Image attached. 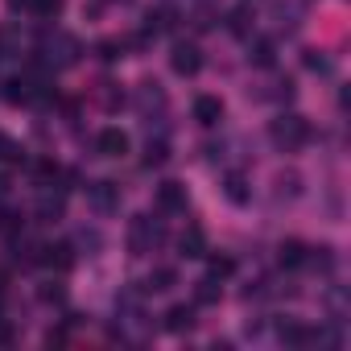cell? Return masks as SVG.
<instances>
[{
    "label": "cell",
    "instance_id": "obj_1",
    "mask_svg": "<svg viewBox=\"0 0 351 351\" xmlns=\"http://www.w3.org/2000/svg\"><path fill=\"white\" fill-rule=\"evenodd\" d=\"M79 54H83V46H79L75 34H66V29H46L42 42H38V50H34V66L46 71V75H54V71L75 66Z\"/></svg>",
    "mask_w": 351,
    "mask_h": 351
},
{
    "label": "cell",
    "instance_id": "obj_2",
    "mask_svg": "<svg viewBox=\"0 0 351 351\" xmlns=\"http://www.w3.org/2000/svg\"><path fill=\"white\" fill-rule=\"evenodd\" d=\"M165 244V219H153V215H136L128 223V252L132 256H149Z\"/></svg>",
    "mask_w": 351,
    "mask_h": 351
},
{
    "label": "cell",
    "instance_id": "obj_3",
    "mask_svg": "<svg viewBox=\"0 0 351 351\" xmlns=\"http://www.w3.org/2000/svg\"><path fill=\"white\" fill-rule=\"evenodd\" d=\"M269 141H273L281 153H298V149L310 141V124H306V116H298V112L277 116V120L269 124Z\"/></svg>",
    "mask_w": 351,
    "mask_h": 351
},
{
    "label": "cell",
    "instance_id": "obj_4",
    "mask_svg": "<svg viewBox=\"0 0 351 351\" xmlns=\"http://www.w3.org/2000/svg\"><path fill=\"white\" fill-rule=\"evenodd\" d=\"M153 207H157V215H186L191 195H186L182 182H161L157 195H153Z\"/></svg>",
    "mask_w": 351,
    "mask_h": 351
},
{
    "label": "cell",
    "instance_id": "obj_5",
    "mask_svg": "<svg viewBox=\"0 0 351 351\" xmlns=\"http://www.w3.org/2000/svg\"><path fill=\"white\" fill-rule=\"evenodd\" d=\"M169 66H173V75L195 79V75L203 71V50H199L195 42H173V50H169Z\"/></svg>",
    "mask_w": 351,
    "mask_h": 351
},
{
    "label": "cell",
    "instance_id": "obj_6",
    "mask_svg": "<svg viewBox=\"0 0 351 351\" xmlns=\"http://www.w3.org/2000/svg\"><path fill=\"white\" fill-rule=\"evenodd\" d=\"M87 207L95 211V215H116L120 211V186L116 182H91L87 186Z\"/></svg>",
    "mask_w": 351,
    "mask_h": 351
},
{
    "label": "cell",
    "instance_id": "obj_7",
    "mask_svg": "<svg viewBox=\"0 0 351 351\" xmlns=\"http://www.w3.org/2000/svg\"><path fill=\"white\" fill-rule=\"evenodd\" d=\"M132 99H136V112H141L145 120H153V112H157V116L165 112V91H161V83H153V79H145Z\"/></svg>",
    "mask_w": 351,
    "mask_h": 351
},
{
    "label": "cell",
    "instance_id": "obj_8",
    "mask_svg": "<svg viewBox=\"0 0 351 351\" xmlns=\"http://www.w3.org/2000/svg\"><path fill=\"white\" fill-rule=\"evenodd\" d=\"M277 339H281L285 347H314V343H318V330L306 326V322H298V318H281Z\"/></svg>",
    "mask_w": 351,
    "mask_h": 351
},
{
    "label": "cell",
    "instance_id": "obj_9",
    "mask_svg": "<svg viewBox=\"0 0 351 351\" xmlns=\"http://www.w3.org/2000/svg\"><path fill=\"white\" fill-rule=\"evenodd\" d=\"M95 153H99V157H112V161L124 157V153H128V132H124V128H99V132H95Z\"/></svg>",
    "mask_w": 351,
    "mask_h": 351
},
{
    "label": "cell",
    "instance_id": "obj_10",
    "mask_svg": "<svg viewBox=\"0 0 351 351\" xmlns=\"http://www.w3.org/2000/svg\"><path fill=\"white\" fill-rule=\"evenodd\" d=\"M195 120H199L203 128H215V124L223 120V99H219V95H199V99H195Z\"/></svg>",
    "mask_w": 351,
    "mask_h": 351
},
{
    "label": "cell",
    "instance_id": "obj_11",
    "mask_svg": "<svg viewBox=\"0 0 351 351\" xmlns=\"http://www.w3.org/2000/svg\"><path fill=\"white\" fill-rule=\"evenodd\" d=\"M223 199L228 203H236V207H244L248 199H252V186H248V178H244V173H228V178H223Z\"/></svg>",
    "mask_w": 351,
    "mask_h": 351
},
{
    "label": "cell",
    "instance_id": "obj_12",
    "mask_svg": "<svg viewBox=\"0 0 351 351\" xmlns=\"http://www.w3.org/2000/svg\"><path fill=\"white\" fill-rule=\"evenodd\" d=\"M46 195L38 199V223H54V219H62V211H66V199L62 195H50V186H42Z\"/></svg>",
    "mask_w": 351,
    "mask_h": 351
},
{
    "label": "cell",
    "instance_id": "obj_13",
    "mask_svg": "<svg viewBox=\"0 0 351 351\" xmlns=\"http://www.w3.org/2000/svg\"><path fill=\"white\" fill-rule=\"evenodd\" d=\"M42 265H50V269H71V265H75V244H42Z\"/></svg>",
    "mask_w": 351,
    "mask_h": 351
},
{
    "label": "cell",
    "instance_id": "obj_14",
    "mask_svg": "<svg viewBox=\"0 0 351 351\" xmlns=\"http://www.w3.org/2000/svg\"><path fill=\"white\" fill-rule=\"evenodd\" d=\"M173 285H178V273H173V269H153L141 281V293H169Z\"/></svg>",
    "mask_w": 351,
    "mask_h": 351
},
{
    "label": "cell",
    "instance_id": "obj_15",
    "mask_svg": "<svg viewBox=\"0 0 351 351\" xmlns=\"http://www.w3.org/2000/svg\"><path fill=\"white\" fill-rule=\"evenodd\" d=\"M195 326V306H169L165 310V330H191Z\"/></svg>",
    "mask_w": 351,
    "mask_h": 351
},
{
    "label": "cell",
    "instance_id": "obj_16",
    "mask_svg": "<svg viewBox=\"0 0 351 351\" xmlns=\"http://www.w3.org/2000/svg\"><path fill=\"white\" fill-rule=\"evenodd\" d=\"M248 62H252V66H261V71H269V66L277 62V46H273L269 38L252 42V46H248Z\"/></svg>",
    "mask_w": 351,
    "mask_h": 351
},
{
    "label": "cell",
    "instance_id": "obj_17",
    "mask_svg": "<svg viewBox=\"0 0 351 351\" xmlns=\"http://www.w3.org/2000/svg\"><path fill=\"white\" fill-rule=\"evenodd\" d=\"M277 261H281V269H302L306 265V244L302 240H285L277 248Z\"/></svg>",
    "mask_w": 351,
    "mask_h": 351
},
{
    "label": "cell",
    "instance_id": "obj_18",
    "mask_svg": "<svg viewBox=\"0 0 351 351\" xmlns=\"http://www.w3.org/2000/svg\"><path fill=\"white\" fill-rule=\"evenodd\" d=\"M25 13L38 21H54L62 13V0H25Z\"/></svg>",
    "mask_w": 351,
    "mask_h": 351
},
{
    "label": "cell",
    "instance_id": "obj_19",
    "mask_svg": "<svg viewBox=\"0 0 351 351\" xmlns=\"http://www.w3.org/2000/svg\"><path fill=\"white\" fill-rule=\"evenodd\" d=\"M165 29H173V13H165V9L149 13V17H145V25H141V34H149V38H161Z\"/></svg>",
    "mask_w": 351,
    "mask_h": 351
},
{
    "label": "cell",
    "instance_id": "obj_20",
    "mask_svg": "<svg viewBox=\"0 0 351 351\" xmlns=\"http://www.w3.org/2000/svg\"><path fill=\"white\" fill-rule=\"evenodd\" d=\"M195 302H199V306H215V302H219V277L207 273V277L195 285Z\"/></svg>",
    "mask_w": 351,
    "mask_h": 351
},
{
    "label": "cell",
    "instance_id": "obj_21",
    "mask_svg": "<svg viewBox=\"0 0 351 351\" xmlns=\"http://www.w3.org/2000/svg\"><path fill=\"white\" fill-rule=\"evenodd\" d=\"M165 161H169V145H165V136L149 141V145H145V169H153V165H165Z\"/></svg>",
    "mask_w": 351,
    "mask_h": 351
},
{
    "label": "cell",
    "instance_id": "obj_22",
    "mask_svg": "<svg viewBox=\"0 0 351 351\" xmlns=\"http://www.w3.org/2000/svg\"><path fill=\"white\" fill-rule=\"evenodd\" d=\"M178 248H182V256H207V236H203L199 228H191Z\"/></svg>",
    "mask_w": 351,
    "mask_h": 351
},
{
    "label": "cell",
    "instance_id": "obj_23",
    "mask_svg": "<svg viewBox=\"0 0 351 351\" xmlns=\"http://www.w3.org/2000/svg\"><path fill=\"white\" fill-rule=\"evenodd\" d=\"M0 161H5V165H21L25 161V149L13 136H5V132H0Z\"/></svg>",
    "mask_w": 351,
    "mask_h": 351
},
{
    "label": "cell",
    "instance_id": "obj_24",
    "mask_svg": "<svg viewBox=\"0 0 351 351\" xmlns=\"http://www.w3.org/2000/svg\"><path fill=\"white\" fill-rule=\"evenodd\" d=\"M25 232V219L17 215V211H0V236H5V240H17Z\"/></svg>",
    "mask_w": 351,
    "mask_h": 351
},
{
    "label": "cell",
    "instance_id": "obj_25",
    "mask_svg": "<svg viewBox=\"0 0 351 351\" xmlns=\"http://www.w3.org/2000/svg\"><path fill=\"white\" fill-rule=\"evenodd\" d=\"M75 248H83V252L91 256V252H99V248H104V236H99L95 228H83V232L75 236Z\"/></svg>",
    "mask_w": 351,
    "mask_h": 351
},
{
    "label": "cell",
    "instance_id": "obj_26",
    "mask_svg": "<svg viewBox=\"0 0 351 351\" xmlns=\"http://www.w3.org/2000/svg\"><path fill=\"white\" fill-rule=\"evenodd\" d=\"M277 195L281 199H298L302 195V178H298V173H281V178H277Z\"/></svg>",
    "mask_w": 351,
    "mask_h": 351
},
{
    "label": "cell",
    "instance_id": "obj_27",
    "mask_svg": "<svg viewBox=\"0 0 351 351\" xmlns=\"http://www.w3.org/2000/svg\"><path fill=\"white\" fill-rule=\"evenodd\" d=\"M228 29H232L236 38H244V34H248V9H232V13H228Z\"/></svg>",
    "mask_w": 351,
    "mask_h": 351
},
{
    "label": "cell",
    "instance_id": "obj_28",
    "mask_svg": "<svg viewBox=\"0 0 351 351\" xmlns=\"http://www.w3.org/2000/svg\"><path fill=\"white\" fill-rule=\"evenodd\" d=\"M95 50H99V58H104V62H116V58L124 54V42H112V38H108V42H99Z\"/></svg>",
    "mask_w": 351,
    "mask_h": 351
},
{
    "label": "cell",
    "instance_id": "obj_29",
    "mask_svg": "<svg viewBox=\"0 0 351 351\" xmlns=\"http://www.w3.org/2000/svg\"><path fill=\"white\" fill-rule=\"evenodd\" d=\"M302 62H306V71H318V75H326V71H330V62H326L318 50H306V54H302Z\"/></svg>",
    "mask_w": 351,
    "mask_h": 351
},
{
    "label": "cell",
    "instance_id": "obj_30",
    "mask_svg": "<svg viewBox=\"0 0 351 351\" xmlns=\"http://www.w3.org/2000/svg\"><path fill=\"white\" fill-rule=\"evenodd\" d=\"M236 273V261H228V256H211V277H232Z\"/></svg>",
    "mask_w": 351,
    "mask_h": 351
},
{
    "label": "cell",
    "instance_id": "obj_31",
    "mask_svg": "<svg viewBox=\"0 0 351 351\" xmlns=\"http://www.w3.org/2000/svg\"><path fill=\"white\" fill-rule=\"evenodd\" d=\"M38 298H42V302H62V285H58V281H46V285L38 289Z\"/></svg>",
    "mask_w": 351,
    "mask_h": 351
},
{
    "label": "cell",
    "instance_id": "obj_32",
    "mask_svg": "<svg viewBox=\"0 0 351 351\" xmlns=\"http://www.w3.org/2000/svg\"><path fill=\"white\" fill-rule=\"evenodd\" d=\"M9 195V178H5V173H0V199H5Z\"/></svg>",
    "mask_w": 351,
    "mask_h": 351
},
{
    "label": "cell",
    "instance_id": "obj_33",
    "mask_svg": "<svg viewBox=\"0 0 351 351\" xmlns=\"http://www.w3.org/2000/svg\"><path fill=\"white\" fill-rule=\"evenodd\" d=\"M112 5H132V0H112Z\"/></svg>",
    "mask_w": 351,
    "mask_h": 351
}]
</instances>
